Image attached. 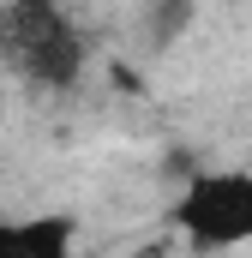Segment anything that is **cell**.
Here are the masks:
<instances>
[{
    "label": "cell",
    "mask_w": 252,
    "mask_h": 258,
    "mask_svg": "<svg viewBox=\"0 0 252 258\" xmlns=\"http://www.w3.org/2000/svg\"><path fill=\"white\" fill-rule=\"evenodd\" d=\"M174 222L198 252H222V246L252 240V174H240V168L198 174L174 204Z\"/></svg>",
    "instance_id": "cell-2"
},
{
    "label": "cell",
    "mask_w": 252,
    "mask_h": 258,
    "mask_svg": "<svg viewBox=\"0 0 252 258\" xmlns=\"http://www.w3.org/2000/svg\"><path fill=\"white\" fill-rule=\"evenodd\" d=\"M6 54L36 84H72L84 66V36L60 0H12L6 12Z\"/></svg>",
    "instance_id": "cell-1"
},
{
    "label": "cell",
    "mask_w": 252,
    "mask_h": 258,
    "mask_svg": "<svg viewBox=\"0 0 252 258\" xmlns=\"http://www.w3.org/2000/svg\"><path fill=\"white\" fill-rule=\"evenodd\" d=\"M72 216H24L0 222V258H72Z\"/></svg>",
    "instance_id": "cell-3"
},
{
    "label": "cell",
    "mask_w": 252,
    "mask_h": 258,
    "mask_svg": "<svg viewBox=\"0 0 252 258\" xmlns=\"http://www.w3.org/2000/svg\"><path fill=\"white\" fill-rule=\"evenodd\" d=\"M6 12H12V0H0V42H6Z\"/></svg>",
    "instance_id": "cell-4"
}]
</instances>
